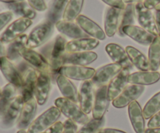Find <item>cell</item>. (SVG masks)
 Wrapping results in <instances>:
<instances>
[{
  "label": "cell",
  "mask_w": 160,
  "mask_h": 133,
  "mask_svg": "<svg viewBox=\"0 0 160 133\" xmlns=\"http://www.w3.org/2000/svg\"><path fill=\"white\" fill-rule=\"evenodd\" d=\"M60 115L61 112L57 107H51L31 122L28 133H42L57 122Z\"/></svg>",
  "instance_id": "277c9868"
},
{
  "label": "cell",
  "mask_w": 160,
  "mask_h": 133,
  "mask_svg": "<svg viewBox=\"0 0 160 133\" xmlns=\"http://www.w3.org/2000/svg\"><path fill=\"white\" fill-rule=\"evenodd\" d=\"M148 59L150 70L157 72L160 67V37L159 35L156 36L153 41L149 45Z\"/></svg>",
  "instance_id": "d6a6232c"
},
{
  "label": "cell",
  "mask_w": 160,
  "mask_h": 133,
  "mask_svg": "<svg viewBox=\"0 0 160 133\" xmlns=\"http://www.w3.org/2000/svg\"><path fill=\"white\" fill-rule=\"evenodd\" d=\"M104 122V118L101 120L92 118L90 119L87 124L84 125V126L78 131V133H96L99 129H101V127L103 126Z\"/></svg>",
  "instance_id": "74e56055"
},
{
  "label": "cell",
  "mask_w": 160,
  "mask_h": 133,
  "mask_svg": "<svg viewBox=\"0 0 160 133\" xmlns=\"http://www.w3.org/2000/svg\"><path fill=\"white\" fill-rule=\"evenodd\" d=\"M54 31V24L45 20L35 26L28 37L26 47L35 48L45 44L49 39Z\"/></svg>",
  "instance_id": "5b68a950"
},
{
  "label": "cell",
  "mask_w": 160,
  "mask_h": 133,
  "mask_svg": "<svg viewBox=\"0 0 160 133\" xmlns=\"http://www.w3.org/2000/svg\"><path fill=\"white\" fill-rule=\"evenodd\" d=\"M25 1V0H0V2H2L7 3V4H10V3H14V2H19Z\"/></svg>",
  "instance_id": "f907efd6"
},
{
  "label": "cell",
  "mask_w": 160,
  "mask_h": 133,
  "mask_svg": "<svg viewBox=\"0 0 160 133\" xmlns=\"http://www.w3.org/2000/svg\"><path fill=\"white\" fill-rule=\"evenodd\" d=\"M159 3L160 0H143L144 6L150 10L155 9Z\"/></svg>",
  "instance_id": "f6af8a7d"
},
{
  "label": "cell",
  "mask_w": 160,
  "mask_h": 133,
  "mask_svg": "<svg viewBox=\"0 0 160 133\" xmlns=\"http://www.w3.org/2000/svg\"><path fill=\"white\" fill-rule=\"evenodd\" d=\"M24 101L21 95L17 96L12 100L2 117V124L3 127L8 129L12 127L16 122H17Z\"/></svg>",
  "instance_id": "5bb4252c"
},
{
  "label": "cell",
  "mask_w": 160,
  "mask_h": 133,
  "mask_svg": "<svg viewBox=\"0 0 160 133\" xmlns=\"http://www.w3.org/2000/svg\"><path fill=\"white\" fill-rule=\"evenodd\" d=\"M145 133H160V128H154V129L148 128L145 129Z\"/></svg>",
  "instance_id": "681fc988"
},
{
  "label": "cell",
  "mask_w": 160,
  "mask_h": 133,
  "mask_svg": "<svg viewBox=\"0 0 160 133\" xmlns=\"http://www.w3.org/2000/svg\"><path fill=\"white\" fill-rule=\"evenodd\" d=\"M0 70L9 83H12L17 88L21 89L23 83V77L18 69L6 57L0 59Z\"/></svg>",
  "instance_id": "9a60e30c"
},
{
  "label": "cell",
  "mask_w": 160,
  "mask_h": 133,
  "mask_svg": "<svg viewBox=\"0 0 160 133\" xmlns=\"http://www.w3.org/2000/svg\"><path fill=\"white\" fill-rule=\"evenodd\" d=\"M148 128L150 129L160 128V111L150 118L149 121L148 122Z\"/></svg>",
  "instance_id": "ee69618b"
},
{
  "label": "cell",
  "mask_w": 160,
  "mask_h": 133,
  "mask_svg": "<svg viewBox=\"0 0 160 133\" xmlns=\"http://www.w3.org/2000/svg\"><path fill=\"white\" fill-rule=\"evenodd\" d=\"M17 133H28V132H26L25 129H20Z\"/></svg>",
  "instance_id": "f5cc1de1"
},
{
  "label": "cell",
  "mask_w": 160,
  "mask_h": 133,
  "mask_svg": "<svg viewBox=\"0 0 160 133\" xmlns=\"http://www.w3.org/2000/svg\"><path fill=\"white\" fill-rule=\"evenodd\" d=\"M67 43L65 37L61 34H59L56 36L51 47L49 46L48 48V46H47L45 49H42V52H44V54L42 55L46 59L50 65L51 77L56 80L59 75V69L64 65L63 56L66 53L65 48Z\"/></svg>",
  "instance_id": "6da1fadb"
},
{
  "label": "cell",
  "mask_w": 160,
  "mask_h": 133,
  "mask_svg": "<svg viewBox=\"0 0 160 133\" xmlns=\"http://www.w3.org/2000/svg\"><path fill=\"white\" fill-rule=\"evenodd\" d=\"M96 133H127L123 131L119 130V129H109V128H106V129H101L98 131Z\"/></svg>",
  "instance_id": "bcb514c9"
},
{
  "label": "cell",
  "mask_w": 160,
  "mask_h": 133,
  "mask_svg": "<svg viewBox=\"0 0 160 133\" xmlns=\"http://www.w3.org/2000/svg\"><path fill=\"white\" fill-rule=\"evenodd\" d=\"M62 129H63V124L61 121H57L42 133H62Z\"/></svg>",
  "instance_id": "7bdbcfd3"
},
{
  "label": "cell",
  "mask_w": 160,
  "mask_h": 133,
  "mask_svg": "<svg viewBox=\"0 0 160 133\" xmlns=\"http://www.w3.org/2000/svg\"><path fill=\"white\" fill-rule=\"evenodd\" d=\"M32 25V20L28 18L17 19L9 25L6 29L0 35V40L3 44H9L15 40Z\"/></svg>",
  "instance_id": "52a82bcc"
},
{
  "label": "cell",
  "mask_w": 160,
  "mask_h": 133,
  "mask_svg": "<svg viewBox=\"0 0 160 133\" xmlns=\"http://www.w3.org/2000/svg\"><path fill=\"white\" fill-rule=\"evenodd\" d=\"M51 90V77L49 75L39 73L36 82L34 97L39 105L46 103Z\"/></svg>",
  "instance_id": "603a6c76"
},
{
  "label": "cell",
  "mask_w": 160,
  "mask_h": 133,
  "mask_svg": "<svg viewBox=\"0 0 160 133\" xmlns=\"http://www.w3.org/2000/svg\"><path fill=\"white\" fill-rule=\"evenodd\" d=\"M20 56L39 73L49 75L51 77L50 65L46 59L42 54L37 52L32 48L24 47L20 51Z\"/></svg>",
  "instance_id": "8992f818"
},
{
  "label": "cell",
  "mask_w": 160,
  "mask_h": 133,
  "mask_svg": "<svg viewBox=\"0 0 160 133\" xmlns=\"http://www.w3.org/2000/svg\"><path fill=\"white\" fill-rule=\"evenodd\" d=\"M99 40L93 37H83V38L73 39L68 41L66 45V52H81L90 51L95 49L99 45Z\"/></svg>",
  "instance_id": "7402d4cb"
},
{
  "label": "cell",
  "mask_w": 160,
  "mask_h": 133,
  "mask_svg": "<svg viewBox=\"0 0 160 133\" xmlns=\"http://www.w3.org/2000/svg\"><path fill=\"white\" fill-rule=\"evenodd\" d=\"M95 100L94 84L92 80L84 81L78 91V103L81 110L88 115L92 112Z\"/></svg>",
  "instance_id": "7c38bea8"
},
{
  "label": "cell",
  "mask_w": 160,
  "mask_h": 133,
  "mask_svg": "<svg viewBox=\"0 0 160 133\" xmlns=\"http://www.w3.org/2000/svg\"><path fill=\"white\" fill-rule=\"evenodd\" d=\"M69 0H51L46 13V20L56 24L63 16Z\"/></svg>",
  "instance_id": "f1b7e54d"
},
{
  "label": "cell",
  "mask_w": 160,
  "mask_h": 133,
  "mask_svg": "<svg viewBox=\"0 0 160 133\" xmlns=\"http://www.w3.org/2000/svg\"><path fill=\"white\" fill-rule=\"evenodd\" d=\"M6 50L5 48L4 45L2 42V40H0V59L3 57H6Z\"/></svg>",
  "instance_id": "c3c4849f"
},
{
  "label": "cell",
  "mask_w": 160,
  "mask_h": 133,
  "mask_svg": "<svg viewBox=\"0 0 160 133\" xmlns=\"http://www.w3.org/2000/svg\"><path fill=\"white\" fill-rule=\"evenodd\" d=\"M76 23L88 36L98 40H103L106 39V34L105 31L88 17L81 14L76 19Z\"/></svg>",
  "instance_id": "ffe728a7"
},
{
  "label": "cell",
  "mask_w": 160,
  "mask_h": 133,
  "mask_svg": "<svg viewBox=\"0 0 160 133\" xmlns=\"http://www.w3.org/2000/svg\"><path fill=\"white\" fill-rule=\"evenodd\" d=\"M95 71L93 68L87 66H80V65H63L59 69V73L66 76L68 79L74 80L86 81L91 80L95 76Z\"/></svg>",
  "instance_id": "8fae6325"
},
{
  "label": "cell",
  "mask_w": 160,
  "mask_h": 133,
  "mask_svg": "<svg viewBox=\"0 0 160 133\" xmlns=\"http://www.w3.org/2000/svg\"><path fill=\"white\" fill-rule=\"evenodd\" d=\"M130 71V69L123 68L120 73L109 83L107 91L109 101H113L128 86V76L131 74Z\"/></svg>",
  "instance_id": "2e32d148"
},
{
  "label": "cell",
  "mask_w": 160,
  "mask_h": 133,
  "mask_svg": "<svg viewBox=\"0 0 160 133\" xmlns=\"http://www.w3.org/2000/svg\"><path fill=\"white\" fill-rule=\"evenodd\" d=\"M123 33L125 36H128L134 41L142 45L148 46L152 44L156 36L142 28L135 25H129L123 28Z\"/></svg>",
  "instance_id": "e0dca14e"
},
{
  "label": "cell",
  "mask_w": 160,
  "mask_h": 133,
  "mask_svg": "<svg viewBox=\"0 0 160 133\" xmlns=\"http://www.w3.org/2000/svg\"><path fill=\"white\" fill-rule=\"evenodd\" d=\"M84 0H69L62 16L63 20L70 22L76 20L82 10Z\"/></svg>",
  "instance_id": "e575fe53"
},
{
  "label": "cell",
  "mask_w": 160,
  "mask_h": 133,
  "mask_svg": "<svg viewBox=\"0 0 160 133\" xmlns=\"http://www.w3.org/2000/svg\"><path fill=\"white\" fill-rule=\"evenodd\" d=\"M159 69H160V67H159Z\"/></svg>",
  "instance_id": "9f6ffc18"
},
{
  "label": "cell",
  "mask_w": 160,
  "mask_h": 133,
  "mask_svg": "<svg viewBox=\"0 0 160 133\" xmlns=\"http://www.w3.org/2000/svg\"><path fill=\"white\" fill-rule=\"evenodd\" d=\"M98 58V55L94 51H81V52L67 53L66 52L63 56L64 65H73L80 66H87Z\"/></svg>",
  "instance_id": "ac0fdd59"
},
{
  "label": "cell",
  "mask_w": 160,
  "mask_h": 133,
  "mask_svg": "<svg viewBox=\"0 0 160 133\" xmlns=\"http://www.w3.org/2000/svg\"><path fill=\"white\" fill-rule=\"evenodd\" d=\"M134 16H135V10H134V4H128L123 9L121 13V17L120 19V23L117 34L120 37H124L123 33V28L129 25H134Z\"/></svg>",
  "instance_id": "d590c367"
},
{
  "label": "cell",
  "mask_w": 160,
  "mask_h": 133,
  "mask_svg": "<svg viewBox=\"0 0 160 133\" xmlns=\"http://www.w3.org/2000/svg\"><path fill=\"white\" fill-rule=\"evenodd\" d=\"M108 86H102L96 90L95 93L92 116L94 119L101 120L104 118L105 114L108 110L109 105V100L108 97Z\"/></svg>",
  "instance_id": "4fadbf2b"
},
{
  "label": "cell",
  "mask_w": 160,
  "mask_h": 133,
  "mask_svg": "<svg viewBox=\"0 0 160 133\" xmlns=\"http://www.w3.org/2000/svg\"><path fill=\"white\" fill-rule=\"evenodd\" d=\"M23 77V87H21V97L23 101L27 102L34 96L36 82L39 73L27 62H20L17 67Z\"/></svg>",
  "instance_id": "7a4b0ae2"
},
{
  "label": "cell",
  "mask_w": 160,
  "mask_h": 133,
  "mask_svg": "<svg viewBox=\"0 0 160 133\" xmlns=\"http://www.w3.org/2000/svg\"><path fill=\"white\" fill-rule=\"evenodd\" d=\"M106 51L115 63L121 64L123 68L133 69V64L128 57L126 50L123 47L115 43L108 44L106 46Z\"/></svg>",
  "instance_id": "cb8c5ba5"
},
{
  "label": "cell",
  "mask_w": 160,
  "mask_h": 133,
  "mask_svg": "<svg viewBox=\"0 0 160 133\" xmlns=\"http://www.w3.org/2000/svg\"><path fill=\"white\" fill-rule=\"evenodd\" d=\"M37 104L38 102L35 97L31 98V100L24 103L17 122V126L19 129H28L37 112Z\"/></svg>",
  "instance_id": "d6986e66"
},
{
  "label": "cell",
  "mask_w": 160,
  "mask_h": 133,
  "mask_svg": "<svg viewBox=\"0 0 160 133\" xmlns=\"http://www.w3.org/2000/svg\"><path fill=\"white\" fill-rule=\"evenodd\" d=\"M125 50L133 65L138 69L140 71H149L150 66L148 59L143 53L132 46H127Z\"/></svg>",
  "instance_id": "f546056e"
},
{
  "label": "cell",
  "mask_w": 160,
  "mask_h": 133,
  "mask_svg": "<svg viewBox=\"0 0 160 133\" xmlns=\"http://www.w3.org/2000/svg\"><path fill=\"white\" fill-rule=\"evenodd\" d=\"M103 2L109 6V7L117 8L120 9H124L127 5L123 2V0H102Z\"/></svg>",
  "instance_id": "b9f144b4"
},
{
  "label": "cell",
  "mask_w": 160,
  "mask_h": 133,
  "mask_svg": "<svg viewBox=\"0 0 160 133\" xmlns=\"http://www.w3.org/2000/svg\"><path fill=\"white\" fill-rule=\"evenodd\" d=\"M160 79V73L152 71H139L128 76V83L147 86L157 83Z\"/></svg>",
  "instance_id": "484cf974"
},
{
  "label": "cell",
  "mask_w": 160,
  "mask_h": 133,
  "mask_svg": "<svg viewBox=\"0 0 160 133\" xmlns=\"http://www.w3.org/2000/svg\"><path fill=\"white\" fill-rule=\"evenodd\" d=\"M56 27L59 32L73 39L88 37V35L74 22L61 20L56 23Z\"/></svg>",
  "instance_id": "4316f807"
},
{
  "label": "cell",
  "mask_w": 160,
  "mask_h": 133,
  "mask_svg": "<svg viewBox=\"0 0 160 133\" xmlns=\"http://www.w3.org/2000/svg\"><path fill=\"white\" fill-rule=\"evenodd\" d=\"M128 115L134 132L136 133H145V118L142 107L137 101L131 103L128 105Z\"/></svg>",
  "instance_id": "d4e9b609"
},
{
  "label": "cell",
  "mask_w": 160,
  "mask_h": 133,
  "mask_svg": "<svg viewBox=\"0 0 160 133\" xmlns=\"http://www.w3.org/2000/svg\"><path fill=\"white\" fill-rule=\"evenodd\" d=\"M13 17V13L11 11H6L0 13V31L3 29Z\"/></svg>",
  "instance_id": "f35d334b"
},
{
  "label": "cell",
  "mask_w": 160,
  "mask_h": 133,
  "mask_svg": "<svg viewBox=\"0 0 160 133\" xmlns=\"http://www.w3.org/2000/svg\"><path fill=\"white\" fill-rule=\"evenodd\" d=\"M122 11V9L114 7L106 9L104 17V27L105 33L108 37H113L118 31Z\"/></svg>",
  "instance_id": "44dd1931"
},
{
  "label": "cell",
  "mask_w": 160,
  "mask_h": 133,
  "mask_svg": "<svg viewBox=\"0 0 160 133\" xmlns=\"http://www.w3.org/2000/svg\"><path fill=\"white\" fill-rule=\"evenodd\" d=\"M62 133H78V126L72 120H66L63 123V129Z\"/></svg>",
  "instance_id": "60d3db41"
},
{
  "label": "cell",
  "mask_w": 160,
  "mask_h": 133,
  "mask_svg": "<svg viewBox=\"0 0 160 133\" xmlns=\"http://www.w3.org/2000/svg\"><path fill=\"white\" fill-rule=\"evenodd\" d=\"M28 37V36L27 34H23L9 44L7 48H6V57L9 60L12 62V61L18 60L19 59L21 58L20 51L22 48L26 47Z\"/></svg>",
  "instance_id": "4dcf8cb0"
},
{
  "label": "cell",
  "mask_w": 160,
  "mask_h": 133,
  "mask_svg": "<svg viewBox=\"0 0 160 133\" xmlns=\"http://www.w3.org/2000/svg\"><path fill=\"white\" fill-rule=\"evenodd\" d=\"M123 2L125 3V4H134V3H137L138 2H141V1H143V0H123Z\"/></svg>",
  "instance_id": "816d5d0a"
},
{
  "label": "cell",
  "mask_w": 160,
  "mask_h": 133,
  "mask_svg": "<svg viewBox=\"0 0 160 133\" xmlns=\"http://www.w3.org/2000/svg\"><path fill=\"white\" fill-rule=\"evenodd\" d=\"M56 107L60 110L68 119L72 120L75 123L85 125L90 121L88 115L81 109L77 103L64 97H59L55 101Z\"/></svg>",
  "instance_id": "3957f363"
},
{
  "label": "cell",
  "mask_w": 160,
  "mask_h": 133,
  "mask_svg": "<svg viewBox=\"0 0 160 133\" xmlns=\"http://www.w3.org/2000/svg\"><path fill=\"white\" fill-rule=\"evenodd\" d=\"M123 68L121 64L115 62L103 65L95 71V76L91 80L94 85L98 86V87L106 86L120 73Z\"/></svg>",
  "instance_id": "9c48e42d"
},
{
  "label": "cell",
  "mask_w": 160,
  "mask_h": 133,
  "mask_svg": "<svg viewBox=\"0 0 160 133\" xmlns=\"http://www.w3.org/2000/svg\"><path fill=\"white\" fill-rule=\"evenodd\" d=\"M17 87L12 83H7L2 90V95L0 97V118H2L12 100L16 97Z\"/></svg>",
  "instance_id": "836d02e7"
},
{
  "label": "cell",
  "mask_w": 160,
  "mask_h": 133,
  "mask_svg": "<svg viewBox=\"0 0 160 133\" xmlns=\"http://www.w3.org/2000/svg\"><path fill=\"white\" fill-rule=\"evenodd\" d=\"M145 91V87L129 84L117 97L112 101V105L117 108H123L135 101Z\"/></svg>",
  "instance_id": "30bf717a"
},
{
  "label": "cell",
  "mask_w": 160,
  "mask_h": 133,
  "mask_svg": "<svg viewBox=\"0 0 160 133\" xmlns=\"http://www.w3.org/2000/svg\"><path fill=\"white\" fill-rule=\"evenodd\" d=\"M154 16H155V20H156V28H157L158 35L160 37V11L156 10Z\"/></svg>",
  "instance_id": "7dc6e473"
},
{
  "label": "cell",
  "mask_w": 160,
  "mask_h": 133,
  "mask_svg": "<svg viewBox=\"0 0 160 133\" xmlns=\"http://www.w3.org/2000/svg\"><path fill=\"white\" fill-rule=\"evenodd\" d=\"M160 111V91L154 95L145 105L143 115L145 119H149Z\"/></svg>",
  "instance_id": "8d00e7d4"
},
{
  "label": "cell",
  "mask_w": 160,
  "mask_h": 133,
  "mask_svg": "<svg viewBox=\"0 0 160 133\" xmlns=\"http://www.w3.org/2000/svg\"><path fill=\"white\" fill-rule=\"evenodd\" d=\"M56 83L64 98L75 103L78 102V91L74 84L67 77L59 74L56 78Z\"/></svg>",
  "instance_id": "83f0119b"
},
{
  "label": "cell",
  "mask_w": 160,
  "mask_h": 133,
  "mask_svg": "<svg viewBox=\"0 0 160 133\" xmlns=\"http://www.w3.org/2000/svg\"><path fill=\"white\" fill-rule=\"evenodd\" d=\"M9 10L15 13L16 15L20 16L23 18H28L32 20L36 17V10H34L28 2L25 1L19 2L10 3L7 5Z\"/></svg>",
  "instance_id": "1f68e13d"
},
{
  "label": "cell",
  "mask_w": 160,
  "mask_h": 133,
  "mask_svg": "<svg viewBox=\"0 0 160 133\" xmlns=\"http://www.w3.org/2000/svg\"><path fill=\"white\" fill-rule=\"evenodd\" d=\"M1 95H2V90L1 89H0V97H1Z\"/></svg>",
  "instance_id": "11a10c76"
},
{
  "label": "cell",
  "mask_w": 160,
  "mask_h": 133,
  "mask_svg": "<svg viewBox=\"0 0 160 133\" xmlns=\"http://www.w3.org/2000/svg\"><path fill=\"white\" fill-rule=\"evenodd\" d=\"M155 9H156V10H157V11H160V3L159 5H158L157 6H156V8H155Z\"/></svg>",
  "instance_id": "db71d44e"
},
{
  "label": "cell",
  "mask_w": 160,
  "mask_h": 133,
  "mask_svg": "<svg viewBox=\"0 0 160 133\" xmlns=\"http://www.w3.org/2000/svg\"><path fill=\"white\" fill-rule=\"evenodd\" d=\"M28 2L34 10L39 12H43L48 8L45 0H28Z\"/></svg>",
  "instance_id": "ab89813d"
},
{
  "label": "cell",
  "mask_w": 160,
  "mask_h": 133,
  "mask_svg": "<svg viewBox=\"0 0 160 133\" xmlns=\"http://www.w3.org/2000/svg\"><path fill=\"white\" fill-rule=\"evenodd\" d=\"M134 10L135 16L141 26L153 35L157 36L158 31L156 25V20L152 10L147 9L144 6L143 1L138 2L134 4Z\"/></svg>",
  "instance_id": "ba28073f"
}]
</instances>
